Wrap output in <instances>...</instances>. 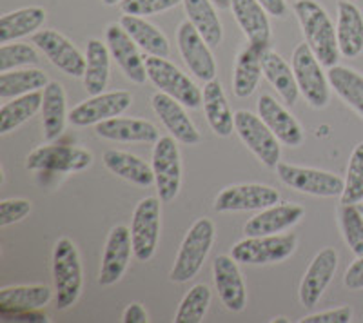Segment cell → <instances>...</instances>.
Instances as JSON below:
<instances>
[{"mask_svg":"<svg viewBox=\"0 0 363 323\" xmlns=\"http://www.w3.org/2000/svg\"><path fill=\"white\" fill-rule=\"evenodd\" d=\"M293 9L300 22L306 42L318 60L322 62V66L327 69L336 66L342 53L338 47V38H336V28L325 9L316 4L314 0H296Z\"/></svg>","mask_w":363,"mask_h":323,"instance_id":"obj_1","label":"cell"},{"mask_svg":"<svg viewBox=\"0 0 363 323\" xmlns=\"http://www.w3.org/2000/svg\"><path fill=\"white\" fill-rule=\"evenodd\" d=\"M51 273L55 285V305L58 311H66L79 300L84 287L82 261L79 249L69 238H58L51 256Z\"/></svg>","mask_w":363,"mask_h":323,"instance_id":"obj_2","label":"cell"},{"mask_svg":"<svg viewBox=\"0 0 363 323\" xmlns=\"http://www.w3.org/2000/svg\"><path fill=\"white\" fill-rule=\"evenodd\" d=\"M215 224L209 218H199L191 225L174 258V266L169 273L171 282L186 283L200 273L215 244Z\"/></svg>","mask_w":363,"mask_h":323,"instance_id":"obj_3","label":"cell"},{"mask_svg":"<svg viewBox=\"0 0 363 323\" xmlns=\"http://www.w3.org/2000/svg\"><path fill=\"white\" fill-rule=\"evenodd\" d=\"M145 71L147 80L158 87V91L173 96L186 108L199 109L203 104L202 89L167 58L149 55L145 58Z\"/></svg>","mask_w":363,"mask_h":323,"instance_id":"obj_4","label":"cell"},{"mask_svg":"<svg viewBox=\"0 0 363 323\" xmlns=\"http://www.w3.org/2000/svg\"><path fill=\"white\" fill-rule=\"evenodd\" d=\"M293 71L300 93L307 104L314 109H323L330 100L329 76L323 73L322 62L309 47L301 42L293 51Z\"/></svg>","mask_w":363,"mask_h":323,"instance_id":"obj_5","label":"cell"},{"mask_svg":"<svg viewBox=\"0 0 363 323\" xmlns=\"http://www.w3.org/2000/svg\"><path fill=\"white\" fill-rule=\"evenodd\" d=\"M298 247L296 234H267L245 237L233 245L231 256L245 266H267L293 256Z\"/></svg>","mask_w":363,"mask_h":323,"instance_id":"obj_6","label":"cell"},{"mask_svg":"<svg viewBox=\"0 0 363 323\" xmlns=\"http://www.w3.org/2000/svg\"><path fill=\"white\" fill-rule=\"evenodd\" d=\"M235 131L244 145L267 167H277L281 158V142L267 128L260 115L245 109L235 113Z\"/></svg>","mask_w":363,"mask_h":323,"instance_id":"obj_7","label":"cell"},{"mask_svg":"<svg viewBox=\"0 0 363 323\" xmlns=\"http://www.w3.org/2000/svg\"><path fill=\"white\" fill-rule=\"evenodd\" d=\"M160 198L147 196L136 203L131 216V240L135 258L138 261H149L155 256L160 238Z\"/></svg>","mask_w":363,"mask_h":323,"instance_id":"obj_8","label":"cell"},{"mask_svg":"<svg viewBox=\"0 0 363 323\" xmlns=\"http://www.w3.org/2000/svg\"><path fill=\"white\" fill-rule=\"evenodd\" d=\"M274 169L285 186L306 195L333 198V196H342L343 187H345V180L329 171L291 166L285 162H280Z\"/></svg>","mask_w":363,"mask_h":323,"instance_id":"obj_9","label":"cell"},{"mask_svg":"<svg viewBox=\"0 0 363 323\" xmlns=\"http://www.w3.org/2000/svg\"><path fill=\"white\" fill-rule=\"evenodd\" d=\"M151 167L155 173V186L162 202H173L182 186V158L177 138L160 137L155 142Z\"/></svg>","mask_w":363,"mask_h":323,"instance_id":"obj_10","label":"cell"},{"mask_svg":"<svg viewBox=\"0 0 363 323\" xmlns=\"http://www.w3.org/2000/svg\"><path fill=\"white\" fill-rule=\"evenodd\" d=\"M93 166V154L73 145H42L26 158L28 171L48 173H79Z\"/></svg>","mask_w":363,"mask_h":323,"instance_id":"obj_11","label":"cell"},{"mask_svg":"<svg viewBox=\"0 0 363 323\" xmlns=\"http://www.w3.org/2000/svg\"><path fill=\"white\" fill-rule=\"evenodd\" d=\"M177 44L187 69L202 82H211L216 79V62L215 55L206 38L199 33L189 21H184L178 26Z\"/></svg>","mask_w":363,"mask_h":323,"instance_id":"obj_12","label":"cell"},{"mask_svg":"<svg viewBox=\"0 0 363 323\" xmlns=\"http://www.w3.org/2000/svg\"><path fill=\"white\" fill-rule=\"evenodd\" d=\"M33 44L48 57L55 67L73 76V79H84L86 73V55L73 46V42L55 29H40L33 35Z\"/></svg>","mask_w":363,"mask_h":323,"instance_id":"obj_13","label":"cell"},{"mask_svg":"<svg viewBox=\"0 0 363 323\" xmlns=\"http://www.w3.org/2000/svg\"><path fill=\"white\" fill-rule=\"evenodd\" d=\"M280 202V193L265 183H236L218 193L215 198V211H262Z\"/></svg>","mask_w":363,"mask_h":323,"instance_id":"obj_14","label":"cell"},{"mask_svg":"<svg viewBox=\"0 0 363 323\" xmlns=\"http://www.w3.org/2000/svg\"><path fill=\"white\" fill-rule=\"evenodd\" d=\"M133 96L129 91H109L93 95L84 100L79 106H74L69 111V122L79 128L96 125L100 122L111 120L120 116L131 106Z\"/></svg>","mask_w":363,"mask_h":323,"instance_id":"obj_15","label":"cell"},{"mask_svg":"<svg viewBox=\"0 0 363 323\" xmlns=\"http://www.w3.org/2000/svg\"><path fill=\"white\" fill-rule=\"evenodd\" d=\"M131 256H135L131 240V229L125 225H115L109 231L106 247L102 253V266H100L99 283L102 287H111L128 271Z\"/></svg>","mask_w":363,"mask_h":323,"instance_id":"obj_16","label":"cell"},{"mask_svg":"<svg viewBox=\"0 0 363 323\" xmlns=\"http://www.w3.org/2000/svg\"><path fill=\"white\" fill-rule=\"evenodd\" d=\"M106 44L109 47L113 60L120 66L125 79L133 84H145L147 71H145V58H142L140 47L129 37V33L122 28V24H109L106 29Z\"/></svg>","mask_w":363,"mask_h":323,"instance_id":"obj_17","label":"cell"},{"mask_svg":"<svg viewBox=\"0 0 363 323\" xmlns=\"http://www.w3.org/2000/svg\"><path fill=\"white\" fill-rule=\"evenodd\" d=\"M213 280L225 309L242 312L247 305V289L238 269V261L229 254H220L213 261Z\"/></svg>","mask_w":363,"mask_h":323,"instance_id":"obj_18","label":"cell"},{"mask_svg":"<svg viewBox=\"0 0 363 323\" xmlns=\"http://www.w3.org/2000/svg\"><path fill=\"white\" fill-rule=\"evenodd\" d=\"M338 269V253L333 247L322 249L307 267L300 283V302L303 307L318 305Z\"/></svg>","mask_w":363,"mask_h":323,"instance_id":"obj_19","label":"cell"},{"mask_svg":"<svg viewBox=\"0 0 363 323\" xmlns=\"http://www.w3.org/2000/svg\"><path fill=\"white\" fill-rule=\"evenodd\" d=\"M151 106L165 129L171 133V137L177 138V142L184 145H196L202 142V135L187 116L186 106L180 104L173 96L162 91L155 93L151 96Z\"/></svg>","mask_w":363,"mask_h":323,"instance_id":"obj_20","label":"cell"},{"mask_svg":"<svg viewBox=\"0 0 363 323\" xmlns=\"http://www.w3.org/2000/svg\"><path fill=\"white\" fill-rule=\"evenodd\" d=\"M306 211L296 203H274L271 208L262 209L258 215L247 220L244 225L245 237H267L280 234L285 229L293 227L303 218Z\"/></svg>","mask_w":363,"mask_h":323,"instance_id":"obj_21","label":"cell"},{"mask_svg":"<svg viewBox=\"0 0 363 323\" xmlns=\"http://www.w3.org/2000/svg\"><path fill=\"white\" fill-rule=\"evenodd\" d=\"M258 115L284 145L300 147L306 140L300 122L271 95H262L258 98Z\"/></svg>","mask_w":363,"mask_h":323,"instance_id":"obj_22","label":"cell"},{"mask_svg":"<svg viewBox=\"0 0 363 323\" xmlns=\"http://www.w3.org/2000/svg\"><path fill=\"white\" fill-rule=\"evenodd\" d=\"M231 11L249 44L262 50L271 46V22L269 13L258 0H233Z\"/></svg>","mask_w":363,"mask_h":323,"instance_id":"obj_23","label":"cell"},{"mask_svg":"<svg viewBox=\"0 0 363 323\" xmlns=\"http://www.w3.org/2000/svg\"><path fill=\"white\" fill-rule=\"evenodd\" d=\"M100 138L124 144H155L160 138L157 125L144 118H111L95 125Z\"/></svg>","mask_w":363,"mask_h":323,"instance_id":"obj_24","label":"cell"},{"mask_svg":"<svg viewBox=\"0 0 363 323\" xmlns=\"http://www.w3.org/2000/svg\"><path fill=\"white\" fill-rule=\"evenodd\" d=\"M44 100H42V133L45 142L57 140L66 129V122L69 120L67 113L66 91L62 84L57 80H50V84L44 87Z\"/></svg>","mask_w":363,"mask_h":323,"instance_id":"obj_25","label":"cell"},{"mask_svg":"<svg viewBox=\"0 0 363 323\" xmlns=\"http://www.w3.org/2000/svg\"><path fill=\"white\" fill-rule=\"evenodd\" d=\"M336 38L340 53L345 58H356L363 51V15L358 6L349 0L338 2Z\"/></svg>","mask_w":363,"mask_h":323,"instance_id":"obj_26","label":"cell"},{"mask_svg":"<svg viewBox=\"0 0 363 323\" xmlns=\"http://www.w3.org/2000/svg\"><path fill=\"white\" fill-rule=\"evenodd\" d=\"M55 298V290L48 285H11L0 290V314L22 311H38Z\"/></svg>","mask_w":363,"mask_h":323,"instance_id":"obj_27","label":"cell"},{"mask_svg":"<svg viewBox=\"0 0 363 323\" xmlns=\"http://www.w3.org/2000/svg\"><path fill=\"white\" fill-rule=\"evenodd\" d=\"M203 113H206L207 124L213 129V133L227 138L233 135L235 129V115H233L223 87L218 80H211L203 86Z\"/></svg>","mask_w":363,"mask_h":323,"instance_id":"obj_28","label":"cell"},{"mask_svg":"<svg viewBox=\"0 0 363 323\" xmlns=\"http://www.w3.org/2000/svg\"><path fill=\"white\" fill-rule=\"evenodd\" d=\"M264 51L258 46L249 44L247 47L240 51L235 62V71H233V93L238 98H247L256 91V87L260 84L264 69H262V55Z\"/></svg>","mask_w":363,"mask_h":323,"instance_id":"obj_29","label":"cell"},{"mask_svg":"<svg viewBox=\"0 0 363 323\" xmlns=\"http://www.w3.org/2000/svg\"><path fill=\"white\" fill-rule=\"evenodd\" d=\"M102 162L106 169L111 171L113 174H116L120 178L135 183V186L149 187L155 183V173L151 164H147V162L142 160L136 154L109 149L104 153Z\"/></svg>","mask_w":363,"mask_h":323,"instance_id":"obj_30","label":"cell"},{"mask_svg":"<svg viewBox=\"0 0 363 323\" xmlns=\"http://www.w3.org/2000/svg\"><path fill=\"white\" fill-rule=\"evenodd\" d=\"M111 53L108 44H102L99 38H91L86 47V73H84V87L87 95H100L108 86L111 73Z\"/></svg>","mask_w":363,"mask_h":323,"instance_id":"obj_31","label":"cell"},{"mask_svg":"<svg viewBox=\"0 0 363 323\" xmlns=\"http://www.w3.org/2000/svg\"><path fill=\"white\" fill-rule=\"evenodd\" d=\"M262 69H264L265 79L277 89L285 104H296L300 89H298L293 66L285 62V58L277 51L267 50L262 55Z\"/></svg>","mask_w":363,"mask_h":323,"instance_id":"obj_32","label":"cell"},{"mask_svg":"<svg viewBox=\"0 0 363 323\" xmlns=\"http://www.w3.org/2000/svg\"><path fill=\"white\" fill-rule=\"evenodd\" d=\"M120 24L129 33V37L138 44L142 51L155 57L167 58L171 53V44L164 33L157 26L145 21L144 17H135V15H124L120 17Z\"/></svg>","mask_w":363,"mask_h":323,"instance_id":"obj_33","label":"cell"},{"mask_svg":"<svg viewBox=\"0 0 363 323\" xmlns=\"http://www.w3.org/2000/svg\"><path fill=\"white\" fill-rule=\"evenodd\" d=\"M187 21L199 29L209 46H218L223 40V28L213 0H184L182 2Z\"/></svg>","mask_w":363,"mask_h":323,"instance_id":"obj_34","label":"cell"},{"mask_svg":"<svg viewBox=\"0 0 363 323\" xmlns=\"http://www.w3.org/2000/svg\"><path fill=\"white\" fill-rule=\"evenodd\" d=\"M45 21V11L40 6H29L0 17V42L8 44L17 38L35 35Z\"/></svg>","mask_w":363,"mask_h":323,"instance_id":"obj_35","label":"cell"},{"mask_svg":"<svg viewBox=\"0 0 363 323\" xmlns=\"http://www.w3.org/2000/svg\"><path fill=\"white\" fill-rule=\"evenodd\" d=\"M330 87L349 108L363 118V75L345 66H333L327 71Z\"/></svg>","mask_w":363,"mask_h":323,"instance_id":"obj_36","label":"cell"},{"mask_svg":"<svg viewBox=\"0 0 363 323\" xmlns=\"http://www.w3.org/2000/svg\"><path fill=\"white\" fill-rule=\"evenodd\" d=\"M44 93L33 91L17 96L11 102H4L0 108V133L8 135L13 129L21 128L42 109Z\"/></svg>","mask_w":363,"mask_h":323,"instance_id":"obj_37","label":"cell"},{"mask_svg":"<svg viewBox=\"0 0 363 323\" xmlns=\"http://www.w3.org/2000/svg\"><path fill=\"white\" fill-rule=\"evenodd\" d=\"M50 79L40 69H11L0 73V98H17L33 91H42Z\"/></svg>","mask_w":363,"mask_h":323,"instance_id":"obj_38","label":"cell"},{"mask_svg":"<svg viewBox=\"0 0 363 323\" xmlns=\"http://www.w3.org/2000/svg\"><path fill=\"white\" fill-rule=\"evenodd\" d=\"M211 305V289L203 283H196L189 289L184 300L178 305V311L174 314L177 323H200L203 322L207 314V309Z\"/></svg>","mask_w":363,"mask_h":323,"instance_id":"obj_39","label":"cell"},{"mask_svg":"<svg viewBox=\"0 0 363 323\" xmlns=\"http://www.w3.org/2000/svg\"><path fill=\"white\" fill-rule=\"evenodd\" d=\"M340 229L354 256H363V215L358 203H340Z\"/></svg>","mask_w":363,"mask_h":323,"instance_id":"obj_40","label":"cell"},{"mask_svg":"<svg viewBox=\"0 0 363 323\" xmlns=\"http://www.w3.org/2000/svg\"><path fill=\"white\" fill-rule=\"evenodd\" d=\"M363 200V142L354 147L347 166L345 187L340 203H359Z\"/></svg>","mask_w":363,"mask_h":323,"instance_id":"obj_41","label":"cell"},{"mask_svg":"<svg viewBox=\"0 0 363 323\" xmlns=\"http://www.w3.org/2000/svg\"><path fill=\"white\" fill-rule=\"evenodd\" d=\"M37 46H29L24 42H15V44H2L0 46V73L17 69V67H29L38 64V53L35 50Z\"/></svg>","mask_w":363,"mask_h":323,"instance_id":"obj_42","label":"cell"},{"mask_svg":"<svg viewBox=\"0 0 363 323\" xmlns=\"http://www.w3.org/2000/svg\"><path fill=\"white\" fill-rule=\"evenodd\" d=\"M184 0H122L120 11L124 15H135V17H151L158 13L169 11L177 8Z\"/></svg>","mask_w":363,"mask_h":323,"instance_id":"obj_43","label":"cell"},{"mask_svg":"<svg viewBox=\"0 0 363 323\" xmlns=\"http://www.w3.org/2000/svg\"><path fill=\"white\" fill-rule=\"evenodd\" d=\"M31 212V202L26 198H8L0 202V227L22 222Z\"/></svg>","mask_w":363,"mask_h":323,"instance_id":"obj_44","label":"cell"},{"mask_svg":"<svg viewBox=\"0 0 363 323\" xmlns=\"http://www.w3.org/2000/svg\"><path fill=\"white\" fill-rule=\"evenodd\" d=\"M352 322V309L349 305L330 309V311L316 312L301 318L300 323H349Z\"/></svg>","mask_w":363,"mask_h":323,"instance_id":"obj_45","label":"cell"},{"mask_svg":"<svg viewBox=\"0 0 363 323\" xmlns=\"http://www.w3.org/2000/svg\"><path fill=\"white\" fill-rule=\"evenodd\" d=\"M343 283L349 290L363 289V256H356V260L347 267Z\"/></svg>","mask_w":363,"mask_h":323,"instance_id":"obj_46","label":"cell"},{"mask_svg":"<svg viewBox=\"0 0 363 323\" xmlns=\"http://www.w3.org/2000/svg\"><path fill=\"white\" fill-rule=\"evenodd\" d=\"M122 322L124 323H147L149 322L147 311H145L142 303H138V302L129 303V305L124 309V312H122Z\"/></svg>","mask_w":363,"mask_h":323,"instance_id":"obj_47","label":"cell"},{"mask_svg":"<svg viewBox=\"0 0 363 323\" xmlns=\"http://www.w3.org/2000/svg\"><path fill=\"white\" fill-rule=\"evenodd\" d=\"M4 322H48V316L38 311H22V312H8L0 314Z\"/></svg>","mask_w":363,"mask_h":323,"instance_id":"obj_48","label":"cell"},{"mask_svg":"<svg viewBox=\"0 0 363 323\" xmlns=\"http://www.w3.org/2000/svg\"><path fill=\"white\" fill-rule=\"evenodd\" d=\"M265 9H267L269 15L272 17H285L287 15V4H285V0H258Z\"/></svg>","mask_w":363,"mask_h":323,"instance_id":"obj_49","label":"cell"},{"mask_svg":"<svg viewBox=\"0 0 363 323\" xmlns=\"http://www.w3.org/2000/svg\"><path fill=\"white\" fill-rule=\"evenodd\" d=\"M231 2L233 0H213V4L216 6L218 9H231Z\"/></svg>","mask_w":363,"mask_h":323,"instance_id":"obj_50","label":"cell"},{"mask_svg":"<svg viewBox=\"0 0 363 323\" xmlns=\"http://www.w3.org/2000/svg\"><path fill=\"white\" fill-rule=\"evenodd\" d=\"M120 2H122V0H102V4H106V6H116V4H120Z\"/></svg>","mask_w":363,"mask_h":323,"instance_id":"obj_51","label":"cell"},{"mask_svg":"<svg viewBox=\"0 0 363 323\" xmlns=\"http://www.w3.org/2000/svg\"><path fill=\"white\" fill-rule=\"evenodd\" d=\"M271 322L272 323H287V322H289V319L284 318V316H280V318H274V319H271Z\"/></svg>","mask_w":363,"mask_h":323,"instance_id":"obj_52","label":"cell"},{"mask_svg":"<svg viewBox=\"0 0 363 323\" xmlns=\"http://www.w3.org/2000/svg\"><path fill=\"white\" fill-rule=\"evenodd\" d=\"M358 208H359V211H362V215H363V200L358 203Z\"/></svg>","mask_w":363,"mask_h":323,"instance_id":"obj_53","label":"cell"}]
</instances>
